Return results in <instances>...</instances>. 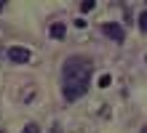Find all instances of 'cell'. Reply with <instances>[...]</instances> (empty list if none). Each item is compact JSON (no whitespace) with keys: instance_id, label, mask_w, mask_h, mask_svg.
Segmentation results:
<instances>
[{"instance_id":"obj_1","label":"cell","mask_w":147,"mask_h":133,"mask_svg":"<svg viewBox=\"0 0 147 133\" xmlns=\"http://www.w3.org/2000/svg\"><path fill=\"white\" fill-rule=\"evenodd\" d=\"M91 59L88 56H67L62 64V93L67 101H78L88 91L91 83Z\"/></svg>"},{"instance_id":"obj_2","label":"cell","mask_w":147,"mask_h":133,"mask_svg":"<svg viewBox=\"0 0 147 133\" xmlns=\"http://www.w3.org/2000/svg\"><path fill=\"white\" fill-rule=\"evenodd\" d=\"M102 32L107 35V37H112L115 43H123L126 40V32H123V27L115 24V21H107V24H102Z\"/></svg>"},{"instance_id":"obj_3","label":"cell","mask_w":147,"mask_h":133,"mask_svg":"<svg viewBox=\"0 0 147 133\" xmlns=\"http://www.w3.org/2000/svg\"><path fill=\"white\" fill-rule=\"evenodd\" d=\"M8 59H11L13 64H27L32 59V53L27 48H22V45H13V48H8Z\"/></svg>"},{"instance_id":"obj_4","label":"cell","mask_w":147,"mask_h":133,"mask_svg":"<svg viewBox=\"0 0 147 133\" xmlns=\"http://www.w3.org/2000/svg\"><path fill=\"white\" fill-rule=\"evenodd\" d=\"M48 32H51V37H56V40H59V37H64V24H62V21L51 24V29H48Z\"/></svg>"},{"instance_id":"obj_5","label":"cell","mask_w":147,"mask_h":133,"mask_svg":"<svg viewBox=\"0 0 147 133\" xmlns=\"http://www.w3.org/2000/svg\"><path fill=\"white\" fill-rule=\"evenodd\" d=\"M139 29H142V32H147V11H142V13H139Z\"/></svg>"},{"instance_id":"obj_6","label":"cell","mask_w":147,"mask_h":133,"mask_svg":"<svg viewBox=\"0 0 147 133\" xmlns=\"http://www.w3.org/2000/svg\"><path fill=\"white\" fill-rule=\"evenodd\" d=\"M110 83H112V75H102V77H99V85H102V88H107Z\"/></svg>"},{"instance_id":"obj_7","label":"cell","mask_w":147,"mask_h":133,"mask_svg":"<svg viewBox=\"0 0 147 133\" xmlns=\"http://www.w3.org/2000/svg\"><path fill=\"white\" fill-rule=\"evenodd\" d=\"M22 133H40V128L35 125V122H30V125H24V130Z\"/></svg>"},{"instance_id":"obj_8","label":"cell","mask_w":147,"mask_h":133,"mask_svg":"<svg viewBox=\"0 0 147 133\" xmlns=\"http://www.w3.org/2000/svg\"><path fill=\"white\" fill-rule=\"evenodd\" d=\"M83 11H94V0H86V3H83Z\"/></svg>"},{"instance_id":"obj_9","label":"cell","mask_w":147,"mask_h":133,"mask_svg":"<svg viewBox=\"0 0 147 133\" xmlns=\"http://www.w3.org/2000/svg\"><path fill=\"white\" fill-rule=\"evenodd\" d=\"M142 133H147V128H144V130H142Z\"/></svg>"}]
</instances>
